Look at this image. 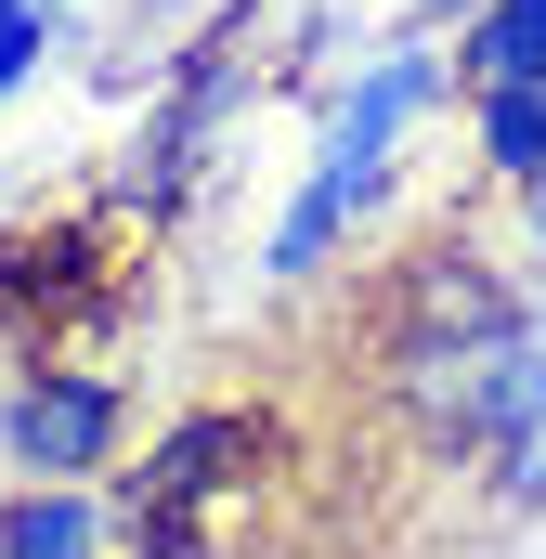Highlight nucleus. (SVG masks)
Returning a JSON list of instances; mask_svg holds the SVG:
<instances>
[{
  "mask_svg": "<svg viewBox=\"0 0 546 559\" xmlns=\"http://www.w3.org/2000/svg\"><path fill=\"white\" fill-rule=\"evenodd\" d=\"M455 105V52L429 39V26H391L378 52H352L339 79H325V105H312V156H299V182L273 195L261 222V286H325L378 222H391V195H404V156L416 131Z\"/></svg>",
  "mask_w": 546,
  "mask_h": 559,
  "instance_id": "f257e3e1",
  "label": "nucleus"
},
{
  "mask_svg": "<svg viewBox=\"0 0 546 559\" xmlns=\"http://www.w3.org/2000/svg\"><path fill=\"white\" fill-rule=\"evenodd\" d=\"M416 404L442 417L455 455H482L508 508H546V299H508L442 378H416Z\"/></svg>",
  "mask_w": 546,
  "mask_h": 559,
  "instance_id": "f03ea898",
  "label": "nucleus"
},
{
  "mask_svg": "<svg viewBox=\"0 0 546 559\" xmlns=\"http://www.w3.org/2000/svg\"><path fill=\"white\" fill-rule=\"evenodd\" d=\"M261 468H273V417L261 404H195V417H169L143 442V468L118 481V508L143 521V547L195 559V521H209L235 481H261Z\"/></svg>",
  "mask_w": 546,
  "mask_h": 559,
  "instance_id": "7ed1b4c3",
  "label": "nucleus"
},
{
  "mask_svg": "<svg viewBox=\"0 0 546 559\" xmlns=\"http://www.w3.org/2000/svg\"><path fill=\"white\" fill-rule=\"evenodd\" d=\"M118 455H131V391L105 365H13V391H0L13 481H105Z\"/></svg>",
  "mask_w": 546,
  "mask_h": 559,
  "instance_id": "20e7f679",
  "label": "nucleus"
},
{
  "mask_svg": "<svg viewBox=\"0 0 546 559\" xmlns=\"http://www.w3.org/2000/svg\"><path fill=\"white\" fill-rule=\"evenodd\" d=\"M105 547H118L105 481H13L0 495V559H105Z\"/></svg>",
  "mask_w": 546,
  "mask_h": 559,
  "instance_id": "39448f33",
  "label": "nucleus"
},
{
  "mask_svg": "<svg viewBox=\"0 0 546 559\" xmlns=\"http://www.w3.org/2000/svg\"><path fill=\"white\" fill-rule=\"evenodd\" d=\"M468 105V156H482V182H546V79H495V92H455Z\"/></svg>",
  "mask_w": 546,
  "mask_h": 559,
  "instance_id": "423d86ee",
  "label": "nucleus"
},
{
  "mask_svg": "<svg viewBox=\"0 0 546 559\" xmlns=\"http://www.w3.org/2000/svg\"><path fill=\"white\" fill-rule=\"evenodd\" d=\"M455 92H495V79H546V0H482L455 39Z\"/></svg>",
  "mask_w": 546,
  "mask_h": 559,
  "instance_id": "0eeeda50",
  "label": "nucleus"
},
{
  "mask_svg": "<svg viewBox=\"0 0 546 559\" xmlns=\"http://www.w3.org/2000/svg\"><path fill=\"white\" fill-rule=\"evenodd\" d=\"M52 26H66L52 0H13V13H0V105H13V92L52 66Z\"/></svg>",
  "mask_w": 546,
  "mask_h": 559,
  "instance_id": "6e6552de",
  "label": "nucleus"
},
{
  "mask_svg": "<svg viewBox=\"0 0 546 559\" xmlns=\"http://www.w3.org/2000/svg\"><path fill=\"white\" fill-rule=\"evenodd\" d=\"M468 13H482V0H416V26H429V39H455Z\"/></svg>",
  "mask_w": 546,
  "mask_h": 559,
  "instance_id": "1a4fd4ad",
  "label": "nucleus"
},
{
  "mask_svg": "<svg viewBox=\"0 0 546 559\" xmlns=\"http://www.w3.org/2000/svg\"><path fill=\"white\" fill-rule=\"evenodd\" d=\"M521 248L546 261V182H521Z\"/></svg>",
  "mask_w": 546,
  "mask_h": 559,
  "instance_id": "9d476101",
  "label": "nucleus"
},
{
  "mask_svg": "<svg viewBox=\"0 0 546 559\" xmlns=\"http://www.w3.org/2000/svg\"><path fill=\"white\" fill-rule=\"evenodd\" d=\"M0 13H13V0H0Z\"/></svg>",
  "mask_w": 546,
  "mask_h": 559,
  "instance_id": "9b49d317",
  "label": "nucleus"
},
{
  "mask_svg": "<svg viewBox=\"0 0 546 559\" xmlns=\"http://www.w3.org/2000/svg\"><path fill=\"white\" fill-rule=\"evenodd\" d=\"M52 13H66V0H52Z\"/></svg>",
  "mask_w": 546,
  "mask_h": 559,
  "instance_id": "f8f14e48",
  "label": "nucleus"
}]
</instances>
